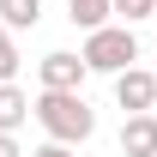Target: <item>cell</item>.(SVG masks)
Returning <instances> with one entry per match:
<instances>
[{
    "label": "cell",
    "mask_w": 157,
    "mask_h": 157,
    "mask_svg": "<svg viewBox=\"0 0 157 157\" xmlns=\"http://www.w3.org/2000/svg\"><path fill=\"white\" fill-rule=\"evenodd\" d=\"M30 115H36V127L55 145H85V139L97 133V109L78 97V91H36L30 97Z\"/></svg>",
    "instance_id": "1"
},
{
    "label": "cell",
    "mask_w": 157,
    "mask_h": 157,
    "mask_svg": "<svg viewBox=\"0 0 157 157\" xmlns=\"http://www.w3.org/2000/svg\"><path fill=\"white\" fill-rule=\"evenodd\" d=\"M78 60H85V73H127L139 60V36L133 24H103V30H85V48H78Z\"/></svg>",
    "instance_id": "2"
},
{
    "label": "cell",
    "mask_w": 157,
    "mask_h": 157,
    "mask_svg": "<svg viewBox=\"0 0 157 157\" xmlns=\"http://www.w3.org/2000/svg\"><path fill=\"white\" fill-rule=\"evenodd\" d=\"M115 103L127 109V115H151V109H157V73H151V67L115 73Z\"/></svg>",
    "instance_id": "3"
},
{
    "label": "cell",
    "mask_w": 157,
    "mask_h": 157,
    "mask_svg": "<svg viewBox=\"0 0 157 157\" xmlns=\"http://www.w3.org/2000/svg\"><path fill=\"white\" fill-rule=\"evenodd\" d=\"M36 78H42V91H78L85 85V60L73 55V48H48V55L36 60Z\"/></svg>",
    "instance_id": "4"
},
{
    "label": "cell",
    "mask_w": 157,
    "mask_h": 157,
    "mask_svg": "<svg viewBox=\"0 0 157 157\" xmlns=\"http://www.w3.org/2000/svg\"><path fill=\"white\" fill-rule=\"evenodd\" d=\"M121 157H157V115H127L121 121Z\"/></svg>",
    "instance_id": "5"
},
{
    "label": "cell",
    "mask_w": 157,
    "mask_h": 157,
    "mask_svg": "<svg viewBox=\"0 0 157 157\" xmlns=\"http://www.w3.org/2000/svg\"><path fill=\"white\" fill-rule=\"evenodd\" d=\"M24 121H30V97L18 85H0V133H18Z\"/></svg>",
    "instance_id": "6"
},
{
    "label": "cell",
    "mask_w": 157,
    "mask_h": 157,
    "mask_svg": "<svg viewBox=\"0 0 157 157\" xmlns=\"http://www.w3.org/2000/svg\"><path fill=\"white\" fill-rule=\"evenodd\" d=\"M42 18V0H0V24L6 30H36Z\"/></svg>",
    "instance_id": "7"
},
{
    "label": "cell",
    "mask_w": 157,
    "mask_h": 157,
    "mask_svg": "<svg viewBox=\"0 0 157 157\" xmlns=\"http://www.w3.org/2000/svg\"><path fill=\"white\" fill-rule=\"evenodd\" d=\"M67 18L78 30H103L109 24V0H67Z\"/></svg>",
    "instance_id": "8"
},
{
    "label": "cell",
    "mask_w": 157,
    "mask_h": 157,
    "mask_svg": "<svg viewBox=\"0 0 157 157\" xmlns=\"http://www.w3.org/2000/svg\"><path fill=\"white\" fill-rule=\"evenodd\" d=\"M18 42H12V30H6V24H0V85H12V78H18Z\"/></svg>",
    "instance_id": "9"
},
{
    "label": "cell",
    "mask_w": 157,
    "mask_h": 157,
    "mask_svg": "<svg viewBox=\"0 0 157 157\" xmlns=\"http://www.w3.org/2000/svg\"><path fill=\"white\" fill-rule=\"evenodd\" d=\"M151 12H157V0H109V18H121V24H139Z\"/></svg>",
    "instance_id": "10"
},
{
    "label": "cell",
    "mask_w": 157,
    "mask_h": 157,
    "mask_svg": "<svg viewBox=\"0 0 157 157\" xmlns=\"http://www.w3.org/2000/svg\"><path fill=\"white\" fill-rule=\"evenodd\" d=\"M30 157H73V145H55V139H48V145H36Z\"/></svg>",
    "instance_id": "11"
},
{
    "label": "cell",
    "mask_w": 157,
    "mask_h": 157,
    "mask_svg": "<svg viewBox=\"0 0 157 157\" xmlns=\"http://www.w3.org/2000/svg\"><path fill=\"white\" fill-rule=\"evenodd\" d=\"M0 157H24V151H18V139H12V133H0Z\"/></svg>",
    "instance_id": "12"
},
{
    "label": "cell",
    "mask_w": 157,
    "mask_h": 157,
    "mask_svg": "<svg viewBox=\"0 0 157 157\" xmlns=\"http://www.w3.org/2000/svg\"><path fill=\"white\" fill-rule=\"evenodd\" d=\"M151 73H157V67H151Z\"/></svg>",
    "instance_id": "13"
},
{
    "label": "cell",
    "mask_w": 157,
    "mask_h": 157,
    "mask_svg": "<svg viewBox=\"0 0 157 157\" xmlns=\"http://www.w3.org/2000/svg\"><path fill=\"white\" fill-rule=\"evenodd\" d=\"M151 18H157V12H151Z\"/></svg>",
    "instance_id": "14"
}]
</instances>
